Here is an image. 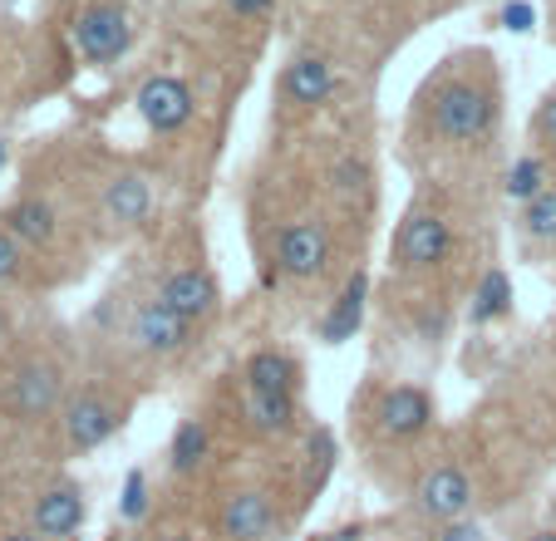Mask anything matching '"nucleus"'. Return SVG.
I'll use <instances>...</instances> for the list:
<instances>
[{
	"mask_svg": "<svg viewBox=\"0 0 556 541\" xmlns=\"http://www.w3.org/2000/svg\"><path fill=\"white\" fill-rule=\"evenodd\" d=\"M375 424H379V433L394 438V443H409V438L429 433V424H433L429 389H419V385L384 389V394H379V404H375Z\"/></svg>",
	"mask_w": 556,
	"mask_h": 541,
	"instance_id": "ddd939ff",
	"label": "nucleus"
},
{
	"mask_svg": "<svg viewBox=\"0 0 556 541\" xmlns=\"http://www.w3.org/2000/svg\"><path fill=\"white\" fill-rule=\"evenodd\" d=\"M242 385L266 394H301V360L286 350H256L242 369Z\"/></svg>",
	"mask_w": 556,
	"mask_h": 541,
	"instance_id": "a211bd4d",
	"label": "nucleus"
},
{
	"mask_svg": "<svg viewBox=\"0 0 556 541\" xmlns=\"http://www.w3.org/2000/svg\"><path fill=\"white\" fill-rule=\"evenodd\" d=\"M242 418L252 424V433L281 438V433H291L295 418H301V399L295 394H266V389L242 385Z\"/></svg>",
	"mask_w": 556,
	"mask_h": 541,
	"instance_id": "f3484780",
	"label": "nucleus"
},
{
	"mask_svg": "<svg viewBox=\"0 0 556 541\" xmlns=\"http://www.w3.org/2000/svg\"><path fill=\"white\" fill-rule=\"evenodd\" d=\"M414 507H419V517L433 521V527L463 521L472 512V478L458 463H433V468L414 482Z\"/></svg>",
	"mask_w": 556,
	"mask_h": 541,
	"instance_id": "0eeeda50",
	"label": "nucleus"
},
{
	"mask_svg": "<svg viewBox=\"0 0 556 541\" xmlns=\"http://www.w3.org/2000/svg\"><path fill=\"white\" fill-rule=\"evenodd\" d=\"M124 424H128V399L114 394V389H104V385L70 389V399H64V408H60V433L74 453L104 448Z\"/></svg>",
	"mask_w": 556,
	"mask_h": 541,
	"instance_id": "7ed1b4c3",
	"label": "nucleus"
},
{
	"mask_svg": "<svg viewBox=\"0 0 556 541\" xmlns=\"http://www.w3.org/2000/svg\"><path fill=\"white\" fill-rule=\"evenodd\" d=\"M503 25H507V30H532V5H522V0H517V5H507Z\"/></svg>",
	"mask_w": 556,
	"mask_h": 541,
	"instance_id": "c756f323",
	"label": "nucleus"
},
{
	"mask_svg": "<svg viewBox=\"0 0 556 541\" xmlns=\"http://www.w3.org/2000/svg\"><path fill=\"white\" fill-rule=\"evenodd\" d=\"M336 95V64L326 54H295L281 74V99L291 109H320Z\"/></svg>",
	"mask_w": 556,
	"mask_h": 541,
	"instance_id": "4468645a",
	"label": "nucleus"
},
{
	"mask_svg": "<svg viewBox=\"0 0 556 541\" xmlns=\"http://www.w3.org/2000/svg\"><path fill=\"white\" fill-rule=\"evenodd\" d=\"M0 227L11 231L25 251H45V247H54V237H60V212H54L45 198H15L11 207L0 212Z\"/></svg>",
	"mask_w": 556,
	"mask_h": 541,
	"instance_id": "dca6fc26",
	"label": "nucleus"
},
{
	"mask_svg": "<svg viewBox=\"0 0 556 541\" xmlns=\"http://www.w3.org/2000/svg\"><path fill=\"white\" fill-rule=\"evenodd\" d=\"M429 124H433V134H439L443 143H453V148L483 143V138H493V128H497L493 89L468 84V79L443 84L439 95H433V104H429Z\"/></svg>",
	"mask_w": 556,
	"mask_h": 541,
	"instance_id": "f257e3e1",
	"label": "nucleus"
},
{
	"mask_svg": "<svg viewBox=\"0 0 556 541\" xmlns=\"http://www.w3.org/2000/svg\"><path fill=\"white\" fill-rule=\"evenodd\" d=\"M527 541H556V527H536V531H527Z\"/></svg>",
	"mask_w": 556,
	"mask_h": 541,
	"instance_id": "473e14b6",
	"label": "nucleus"
},
{
	"mask_svg": "<svg viewBox=\"0 0 556 541\" xmlns=\"http://www.w3.org/2000/svg\"><path fill=\"white\" fill-rule=\"evenodd\" d=\"M453 251V222L439 207H414L394 231V270L404 276H424L439 270Z\"/></svg>",
	"mask_w": 556,
	"mask_h": 541,
	"instance_id": "39448f33",
	"label": "nucleus"
},
{
	"mask_svg": "<svg viewBox=\"0 0 556 541\" xmlns=\"http://www.w3.org/2000/svg\"><path fill=\"white\" fill-rule=\"evenodd\" d=\"M25 276V247L0 227V286H15Z\"/></svg>",
	"mask_w": 556,
	"mask_h": 541,
	"instance_id": "393cba45",
	"label": "nucleus"
},
{
	"mask_svg": "<svg viewBox=\"0 0 556 541\" xmlns=\"http://www.w3.org/2000/svg\"><path fill=\"white\" fill-rule=\"evenodd\" d=\"M5 340H11V315H5V305H0V350H5Z\"/></svg>",
	"mask_w": 556,
	"mask_h": 541,
	"instance_id": "2f4dec72",
	"label": "nucleus"
},
{
	"mask_svg": "<svg viewBox=\"0 0 556 541\" xmlns=\"http://www.w3.org/2000/svg\"><path fill=\"white\" fill-rule=\"evenodd\" d=\"M433 541H488V537H483V527H478V521L463 517V521H448V527H439V537H433Z\"/></svg>",
	"mask_w": 556,
	"mask_h": 541,
	"instance_id": "cd10ccee",
	"label": "nucleus"
},
{
	"mask_svg": "<svg viewBox=\"0 0 556 541\" xmlns=\"http://www.w3.org/2000/svg\"><path fill=\"white\" fill-rule=\"evenodd\" d=\"M0 541H45L35 527H11V531H0Z\"/></svg>",
	"mask_w": 556,
	"mask_h": 541,
	"instance_id": "7c9ffc66",
	"label": "nucleus"
},
{
	"mask_svg": "<svg viewBox=\"0 0 556 541\" xmlns=\"http://www.w3.org/2000/svg\"><path fill=\"white\" fill-rule=\"evenodd\" d=\"M89 517V502H85V488L70 478L50 482V488L35 492V507H30V527L40 531L45 541H74L79 527Z\"/></svg>",
	"mask_w": 556,
	"mask_h": 541,
	"instance_id": "9b49d317",
	"label": "nucleus"
},
{
	"mask_svg": "<svg viewBox=\"0 0 556 541\" xmlns=\"http://www.w3.org/2000/svg\"><path fill=\"white\" fill-rule=\"evenodd\" d=\"M192 330L198 325H188L178 311H168V305L157 301H143L134 311V325H128V335H134V344L143 354H153V360H173V354H182L192 344Z\"/></svg>",
	"mask_w": 556,
	"mask_h": 541,
	"instance_id": "f8f14e48",
	"label": "nucleus"
},
{
	"mask_svg": "<svg viewBox=\"0 0 556 541\" xmlns=\"http://www.w3.org/2000/svg\"><path fill=\"white\" fill-rule=\"evenodd\" d=\"M148 512V478L143 473H128V488H124V517L138 521Z\"/></svg>",
	"mask_w": 556,
	"mask_h": 541,
	"instance_id": "bb28decb",
	"label": "nucleus"
},
{
	"mask_svg": "<svg viewBox=\"0 0 556 541\" xmlns=\"http://www.w3.org/2000/svg\"><path fill=\"white\" fill-rule=\"evenodd\" d=\"M472 301H478V305H472V320H478V325H483V320H497V315L513 305V281H507L503 270H488Z\"/></svg>",
	"mask_w": 556,
	"mask_h": 541,
	"instance_id": "5701e85b",
	"label": "nucleus"
},
{
	"mask_svg": "<svg viewBox=\"0 0 556 541\" xmlns=\"http://www.w3.org/2000/svg\"><path fill=\"white\" fill-rule=\"evenodd\" d=\"M207 453H212L207 424H202V418H182L178 433H173V443H168V468L178 473V478H192V473L207 463Z\"/></svg>",
	"mask_w": 556,
	"mask_h": 541,
	"instance_id": "aec40b11",
	"label": "nucleus"
},
{
	"mask_svg": "<svg viewBox=\"0 0 556 541\" xmlns=\"http://www.w3.org/2000/svg\"><path fill=\"white\" fill-rule=\"evenodd\" d=\"M237 21H262V15H271V5L276 0H222Z\"/></svg>",
	"mask_w": 556,
	"mask_h": 541,
	"instance_id": "c85d7f7f",
	"label": "nucleus"
},
{
	"mask_svg": "<svg viewBox=\"0 0 556 541\" xmlns=\"http://www.w3.org/2000/svg\"><path fill=\"white\" fill-rule=\"evenodd\" d=\"M5 163H11V148H5V143H0V167H5Z\"/></svg>",
	"mask_w": 556,
	"mask_h": 541,
	"instance_id": "f704fd0d",
	"label": "nucleus"
},
{
	"mask_svg": "<svg viewBox=\"0 0 556 541\" xmlns=\"http://www.w3.org/2000/svg\"><path fill=\"white\" fill-rule=\"evenodd\" d=\"M64 399H70V385H64L60 360H50V354H25L0 385V408L15 424H45L64 408Z\"/></svg>",
	"mask_w": 556,
	"mask_h": 541,
	"instance_id": "f03ea898",
	"label": "nucleus"
},
{
	"mask_svg": "<svg viewBox=\"0 0 556 541\" xmlns=\"http://www.w3.org/2000/svg\"><path fill=\"white\" fill-rule=\"evenodd\" d=\"M517 227H522V237L536 241V247H556V183L517 212Z\"/></svg>",
	"mask_w": 556,
	"mask_h": 541,
	"instance_id": "4be33fe9",
	"label": "nucleus"
},
{
	"mask_svg": "<svg viewBox=\"0 0 556 541\" xmlns=\"http://www.w3.org/2000/svg\"><path fill=\"white\" fill-rule=\"evenodd\" d=\"M99 202H104V217L114 227H143L153 217V183L143 173H134V167H124V173H114L104 183V198Z\"/></svg>",
	"mask_w": 556,
	"mask_h": 541,
	"instance_id": "2eb2a0df",
	"label": "nucleus"
},
{
	"mask_svg": "<svg viewBox=\"0 0 556 541\" xmlns=\"http://www.w3.org/2000/svg\"><path fill=\"white\" fill-rule=\"evenodd\" d=\"M546 188H552V167H546V153H522L503 173V198L517 202V207H527L532 198H542Z\"/></svg>",
	"mask_w": 556,
	"mask_h": 541,
	"instance_id": "6ab92c4d",
	"label": "nucleus"
},
{
	"mask_svg": "<svg viewBox=\"0 0 556 541\" xmlns=\"http://www.w3.org/2000/svg\"><path fill=\"white\" fill-rule=\"evenodd\" d=\"M359 305H365V276H350L345 291H340V301H336V311L320 320V340H326V344L345 340V335L359 325Z\"/></svg>",
	"mask_w": 556,
	"mask_h": 541,
	"instance_id": "412c9836",
	"label": "nucleus"
},
{
	"mask_svg": "<svg viewBox=\"0 0 556 541\" xmlns=\"http://www.w3.org/2000/svg\"><path fill=\"white\" fill-rule=\"evenodd\" d=\"M330 227L320 217H295L276 231V247H271V261L281 270L286 281H315V276H326L330 266Z\"/></svg>",
	"mask_w": 556,
	"mask_h": 541,
	"instance_id": "423d86ee",
	"label": "nucleus"
},
{
	"mask_svg": "<svg viewBox=\"0 0 556 541\" xmlns=\"http://www.w3.org/2000/svg\"><path fill=\"white\" fill-rule=\"evenodd\" d=\"M70 40L79 50V60L89 64H118L134 45V21L118 0H89L85 11L74 15L70 25Z\"/></svg>",
	"mask_w": 556,
	"mask_h": 541,
	"instance_id": "20e7f679",
	"label": "nucleus"
},
{
	"mask_svg": "<svg viewBox=\"0 0 556 541\" xmlns=\"http://www.w3.org/2000/svg\"><path fill=\"white\" fill-rule=\"evenodd\" d=\"M157 541H192L188 531H168V537H157Z\"/></svg>",
	"mask_w": 556,
	"mask_h": 541,
	"instance_id": "72a5a7b5",
	"label": "nucleus"
},
{
	"mask_svg": "<svg viewBox=\"0 0 556 541\" xmlns=\"http://www.w3.org/2000/svg\"><path fill=\"white\" fill-rule=\"evenodd\" d=\"M281 517H276L271 492L262 488H231L217 507V537L222 541H271Z\"/></svg>",
	"mask_w": 556,
	"mask_h": 541,
	"instance_id": "1a4fd4ad",
	"label": "nucleus"
},
{
	"mask_svg": "<svg viewBox=\"0 0 556 541\" xmlns=\"http://www.w3.org/2000/svg\"><path fill=\"white\" fill-rule=\"evenodd\" d=\"M157 301L178 311L188 325H207L222 311V286L207 266H178L157 281Z\"/></svg>",
	"mask_w": 556,
	"mask_h": 541,
	"instance_id": "9d476101",
	"label": "nucleus"
},
{
	"mask_svg": "<svg viewBox=\"0 0 556 541\" xmlns=\"http://www.w3.org/2000/svg\"><path fill=\"white\" fill-rule=\"evenodd\" d=\"M336 188H340V198H355V192L365 198L369 192V167L359 163V158H345V163L336 167Z\"/></svg>",
	"mask_w": 556,
	"mask_h": 541,
	"instance_id": "a878e982",
	"label": "nucleus"
},
{
	"mask_svg": "<svg viewBox=\"0 0 556 541\" xmlns=\"http://www.w3.org/2000/svg\"><path fill=\"white\" fill-rule=\"evenodd\" d=\"M134 104L153 134H182V128L192 124L198 99H192V84L178 79V74H148V79L138 84Z\"/></svg>",
	"mask_w": 556,
	"mask_h": 541,
	"instance_id": "6e6552de",
	"label": "nucleus"
},
{
	"mask_svg": "<svg viewBox=\"0 0 556 541\" xmlns=\"http://www.w3.org/2000/svg\"><path fill=\"white\" fill-rule=\"evenodd\" d=\"M532 143H536V153H556V89L532 114Z\"/></svg>",
	"mask_w": 556,
	"mask_h": 541,
	"instance_id": "b1692460",
	"label": "nucleus"
}]
</instances>
